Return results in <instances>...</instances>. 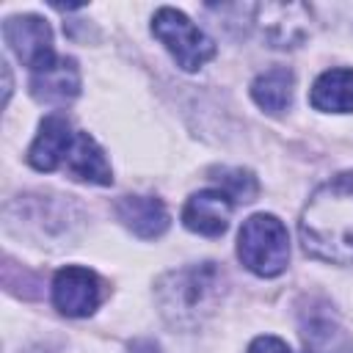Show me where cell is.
Listing matches in <instances>:
<instances>
[{"mask_svg":"<svg viewBox=\"0 0 353 353\" xmlns=\"http://www.w3.org/2000/svg\"><path fill=\"white\" fill-rule=\"evenodd\" d=\"M63 168L80 182H91V185H110L113 182V171L108 165V157L88 132H74L72 149L63 160Z\"/></svg>","mask_w":353,"mask_h":353,"instance_id":"obj_12","label":"cell"},{"mask_svg":"<svg viewBox=\"0 0 353 353\" xmlns=\"http://www.w3.org/2000/svg\"><path fill=\"white\" fill-rule=\"evenodd\" d=\"M306 353H314V350H306Z\"/></svg>","mask_w":353,"mask_h":353,"instance_id":"obj_17","label":"cell"},{"mask_svg":"<svg viewBox=\"0 0 353 353\" xmlns=\"http://www.w3.org/2000/svg\"><path fill=\"white\" fill-rule=\"evenodd\" d=\"M221 174H223V176H218V179H221V190L229 193L234 204H237V201H254V196H256L259 188H256V179L251 176V171H243V168H223Z\"/></svg>","mask_w":353,"mask_h":353,"instance_id":"obj_15","label":"cell"},{"mask_svg":"<svg viewBox=\"0 0 353 353\" xmlns=\"http://www.w3.org/2000/svg\"><path fill=\"white\" fill-rule=\"evenodd\" d=\"M237 256L240 262L262 276L273 279L287 268L290 259V234L287 226L270 215V212H256L248 221H243L240 234H237Z\"/></svg>","mask_w":353,"mask_h":353,"instance_id":"obj_3","label":"cell"},{"mask_svg":"<svg viewBox=\"0 0 353 353\" xmlns=\"http://www.w3.org/2000/svg\"><path fill=\"white\" fill-rule=\"evenodd\" d=\"M152 33L174 55L176 66H182L185 72H196L215 55L212 39L171 6L157 8V14L152 17Z\"/></svg>","mask_w":353,"mask_h":353,"instance_id":"obj_4","label":"cell"},{"mask_svg":"<svg viewBox=\"0 0 353 353\" xmlns=\"http://www.w3.org/2000/svg\"><path fill=\"white\" fill-rule=\"evenodd\" d=\"M113 210L116 218L143 240H154L168 229V210L154 196H121Z\"/></svg>","mask_w":353,"mask_h":353,"instance_id":"obj_11","label":"cell"},{"mask_svg":"<svg viewBox=\"0 0 353 353\" xmlns=\"http://www.w3.org/2000/svg\"><path fill=\"white\" fill-rule=\"evenodd\" d=\"M234 201L229 193H223L221 188H207L193 193L185 207H182V223L204 237H218L226 232L229 218H232Z\"/></svg>","mask_w":353,"mask_h":353,"instance_id":"obj_7","label":"cell"},{"mask_svg":"<svg viewBox=\"0 0 353 353\" xmlns=\"http://www.w3.org/2000/svg\"><path fill=\"white\" fill-rule=\"evenodd\" d=\"M292 85H295L292 72L287 66H273V69L256 74V80L251 83V97L265 113L279 116L292 102Z\"/></svg>","mask_w":353,"mask_h":353,"instance_id":"obj_14","label":"cell"},{"mask_svg":"<svg viewBox=\"0 0 353 353\" xmlns=\"http://www.w3.org/2000/svg\"><path fill=\"white\" fill-rule=\"evenodd\" d=\"M102 301V284L94 270L66 265L52 279V303L66 317H88Z\"/></svg>","mask_w":353,"mask_h":353,"instance_id":"obj_6","label":"cell"},{"mask_svg":"<svg viewBox=\"0 0 353 353\" xmlns=\"http://www.w3.org/2000/svg\"><path fill=\"white\" fill-rule=\"evenodd\" d=\"M30 94L41 105H66L80 94V69L74 58H55L47 69L33 72Z\"/></svg>","mask_w":353,"mask_h":353,"instance_id":"obj_10","label":"cell"},{"mask_svg":"<svg viewBox=\"0 0 353 353\" xmlns=\"http://www.w3.org/2000/svg\"><path fill=\"white\" fill-rule=\"evenodd\" d=\"M309 102L325 113H353V69L323 72L312 83Z\"/></svg>","mask_w":353,"mask_h":353,"instance_id":"obj_13","label":"cell"},{"mask_svg":"<svg viewBox=\"0 0 353 353\" xmlns=\"http://www.w3.org/2000/svg\"><path fill=\"white\" fill-rule=\"evenodd\" d=\"M221 292H223V273L215 268V262L171 270L154 287L157 306L174 328L199 325L207 314H212L215 303L221 301Z\"/></svg>","mask_w":353,"mask_h":353,"instance_id":"obj_2","label":"cell"},{"mask_svg":"<svg viewBox=\"0 0 353 353\" xmlns=\"http://www.w3.org/2000/svg\"><path fill=\"white\" fill-rule=\"evenodd\" d=\"M298 232L309 256L353 265V171L331 176L309 196Z\"/></svg>","mask_w":353,"mask_h":353,"instance_id":"obj_1","label":"cell"},{"mask_svg":"<svg viewBox=\"0 0 353 353\" xmlns=\"http://www.w3.org/2000/svg\"><path fill=\"white\" fill-rule=\"evenodd\" d=\"M262 36L273 47H295L306 36L309 8L301 3H265L254 8Z\"/></svg>","mask_w":353,"mask_h":353,"instance_id":"obj_8","label":"cell"},{"mask_svg":"<svg viewBox=\"0 0 353 353\" xmlns=\"http://www.w3.org/2000/svg\"><path fill=\"white\" fill-rule=\"evenodd\" d=\"M3 39L8 44V50L30 69H47L58 55L52 50V30L50 25L36 17V14H19V17H8L3 22Z\"/></svg>","mask_w":353,"mask_h":353,"instance_id":"obj_5","label":"cell"},{"mask_svg":"<svg viewBox=\"0 0 353 353\" xmlns=\"http://www.w3.org/2000/svg\"><path fill=\"white\" fill-rule=\"evenodd\" d=\"M72 141H74V132H72L69 121L63 116L52 113L39 124V132L28 149V163L36 171H55L63 165V160L72 149Z\"/></svg>","mask_w":353,"mask_h":353,"instance_id":"obj_9","label":"cell"},{"mask_svg":"<svg viewBox=\"0 0 353 353\" xmlns=\"http://www.w3.org/2000/svg\"><path fill=\"white\" fill-rule=\"evenodd\" d=\"M248 353H290L287 342L279 339V336H256L251 345H248Z\"/></svg>","mask_w":353,"mask_h":353,"instance_id":"obj_16","label":"cell"}]
</instances>
